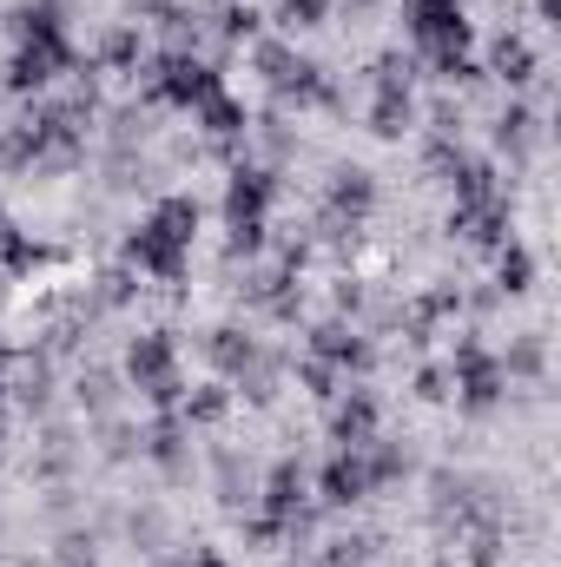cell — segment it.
I'll return each mask as SVG.
<instances>
[{"instance_id": "21", "label": "cell", "mask_w": 561, "mask_h": 567, "mask_svg": "<svg viewBox=\"0 0 561 567\" xmlns=\"http://www.w3.org/2000/svg\"><path fill=\"white\" fill-rule=\"evenodd\" d=\"M529 126H536V120H529L522 106H509L502 126H496V145H502V152H529Z\"/></svg>"}, {"instance_id": "18", "label": "cell", "mask_w": 561, "mask_h": 567, "mask_svg": "<svg viewBox=\"0 0 561 567\" xmlns=\"http://www.w3.org/2000/svg\"><path fill=\"white\" fill-rule=\"evenodd\" d=\"M370 133L377 140H404L410 133V93H377L370 100Z\"/></svg>"}, {"instance_id": "2", "label": "cell", "mask_w": 561, "mask_h": 567, "mask_svg": "<svg viewBox=\"0 0 561 567\" xmlns=\"http://www.w3.org/2000/svg\"><path fill=\"white\" fill-rule=\"evenodd\" d=\"M404 27H410V40L422 47L429 73H442L449 86H469V80H476L462 0H410V7H404Z\"/></svg>"}, {"instance_id": "10", "label": "cell", "mask_w": 561, "mask_h": 567, "mask_svg": "<svg viewBox=\"0 0 561 567\" xmlns=\"http://www.w3.org/2000/svg\"><path fill=\"white\" fill-rule=\"evenodd\" d=\"M449 231H462V245H476V251H502V245H509V198H489V205H456Z\"/></svg>"}, {"instance_id": "27", "label": "cell", "mask_w": 561, "mask_h": 567, "mask_svg": "<svg viewBox=\"0 0 561 567\" xmlns=\"http://www.w3.org/2000/svg\"><path fill=\"white\" fill-rule=\"evenodd\" d=\"M185 567H232V561H225L218 548H198V555H192V561H185Z\"/></svg>"}, {"instance_id": "24", "label": "cell", "mask_w": 561, "mask_h": 567, "mask_svg": "<svg viewBox=\"0 0 561 567\" xmlns=\"http://www.w3.org/2000/svg\"><path fill=\"white\" fill-rule=\"evenodd\" d=\"M218 33H225V40H252V33H258V13H252V7H225V13H218Z\"/></svg>"}, {"instance_id": "7", "label": "cell", "mask_w": 561, "mask_h": 567, "mask_svg": "<svg viewBox=\"0 0 561 567\" xmlns=\"http://www.w3.org/2000/svg\"><path fill=\"white\" fill-rule=\"evenodd\" d=\"M258 66H265V80L290 93V100H304V106H330V86H324V73L310 66V60H297L290 47H258Z\"/></svg>"}, {"instance_id": "13", "label": "cell", "mask_w": 561, "mask_h": 567, "mask_svg": "<svg viewBox=\"0 0 561 567\" xmlns=\"http://www.w3.org/2000/svg\"><path fill=\"white\" fill-rule=\"evenodd\" d=\"M330 435H337V449H370V442H377V403H370L364 390H350V396L330 410Z\"/></svg>"}, {"instance_id": "14", "label": "cell", "mask_w": 561, "mask_h": 567, "mask_svg": "<svg viewBox=\"0 0 561 567\" xmlns=\"http://www.w3.org/2000/svg\"><path fill=\"white\" fill-rule=\"evenodd\" d=\"M60 0H20L13 7V47L20 40H67V27H60Z\"/></svg>"}, {"instance_id": "6", "label": "cell", "mask_w": 561, "mask_h": 567, "mask_svg": "<svg viewBox=\"0 0 561 567\" xmlns=\"http://www.w3.org/2000/svg\"><path fill=\"white\" fill-rule=\"evenodd\" d=\"M60 73H73V47L67 40H20L7 60V93H47Z\"/></svg>"}, {"instance_id": "16", "label": "cell", "mask_w": 561, "mask_h": 567, "mask_svg": "<svg viewBox=\"0 0 561 567\" xmlns=\"http://www.w3.org/2000/svg\"><path fill=\"white\" fill-rule=\"evenodd\" d=\"M205 357L225 370V377H245L252 363H258V343L245 337V330H212V343H205Z\"/></svg>"}, {"instance_id": "30", "label": "cell", "mask_w": 561, "mask_h": 567, "mask_svg": "<svg viewBox=\"0 0 561 567\" xmlns=\"http://www.w3.org/2000/svg\"><path fill=\"white\" fill-rule=\"evenodd\" d=\"M310 567H330V561H310Z\"/></svg>"}, {"instance_id": "4", "label": "cell", "mask_w": 561, "mask_h": 567, "mask_svg": "<svg viewBox=\"0 0 561 567\" xmlns=\"http://www.w3.org/2000/svg\"><path fill=\"white\" fill-rule=\"evenodd\" d=\"M218 86H225V80H218L205 60H192V53H165V60H152V80H145V93H152L159 106H185V113H198Z\"/></svg>"}, {"instance_id": "17", "label": "cell", "mask_w": 561, "mask_h": 567, "mask_svg": "<svg viewBox=\"0 0 561 567\" xmlns=\"http://www.w3.org/2000/svg\"><path fill=\"white\" fill-rule=\"evenodd\" d=\"M198 126H205L212 140H238V133H245V106H238V100H232V93L218 86V93H212V100L198 106Z\"/></svg>"}, {"instance_id": "1", "label": "cell", "mask_w": 561, "mask_h": 567, "mask_svg": "<svg viewBox=\"0 0 561 567\" xmlns=\"http://www.w3.org/2000/svg\"><path fill=\"white\" fill-rule=\"evenodd\" d=\"M192 231H198V205H192V198H159V205L145 212V225L126 238V258L140 265L145 278L178 284V278H185Z\"/></svg>"}, {"instance_id": "23", "label": "cell", "mask_w": 561, "mask_h": 567, "mask_svg": "<svg viewBox=\"0 0 561 567\" xmlns=\"http://www.w3.org/2000/svg\"><path fill=\"white\" fill-rule=\"evenodd\" d=\"M225 403H232V396L212 383V390H198V396L185 403V416H192V423H218V416H225Z\"/></svg>"}, {"instance_id": "22", "label": "cell", "mask_w": 561, "mask_h": 567, "mask_svg": "<svg viewBox=\"0 0 561 567\" xmlns=\"http://www.w3.org/2000/svg\"><path fill=\"white\" fill-rule=\"evenodd\" d=\"M278 20L290 27V33H304V27L324 20V0H278Z\"/></svg>"}, {"instance_id": "12", "label": "cell", "mask_w": 561, "mask_h": 567, "mask_svg": "<svg viewBox=\"0 0 561 567\" xmlns=\"http://www.w3.org/2000/svg\"><path fill=\"white\" fill-rule=\"evenodd\" d=\"M310 357H317L324 370H370V343H364L357 330H344V323H324V330L310 337Z\"/></svg>"}, {"instance_id": "19", "label": "cell", "mask_w": 561, "mask_h": 567, "mask_svg": "<svg viewBox=\"0 0 561 567\" xmlns=\"http://www.w3.org/2000/svg\"><path fill=\"white\" fill-rule=\"evenodd\" d=\"M529 278H536V258H529L522 245H502V251H496V284H502L509 297H522Z\"/></svg>"}, {"instance_id": "11", "label": "cell", "mask_w": 561, "mask_h": 567, "mask_svg": "<svg viewBox=\"0 0 561 567\" xmlns=\"http://www.w3.org/2000/svg\"><path fill=\"white\" fill-rule=\"evenodd\" d=\"M272 172H232V185H225V218L232 225H265V212H272Z\"/></svg>"}, {"instance_id": "15", "label": "cell", "mask_w": 561, "mask_h": 567, "mask_svg": "<svg viewBox=\"0 0 561 567\" xmlns=\"http://www.w3.org/2000/svg\"><path fill=\"white\" fill-rule=\"evenodd\" d=\"M489 73L509 80V86H529V80H536V47L516 40V33H502V40L489 47Z\"/></svg>"}, {"instance_id": "9", "label": "cell", "mask_w": 561, "mask_h": 567, "mask_svg": "<svg viewBox=\"0 0 561 567\" xmlns=\"http://www.w3.org/2000/svg\"><path fill=\"white\" fill-rule=\"evenodd\" d=\"M317 488H324V502H330V508H350V502H364V495L377 488V482H370V462H364V449H337V455L324 462Z\"/></svg>"}, {"instance_id": "29", "label": "cell", "mask_w": 561, "mask_h": 567, "mask_svg": "<svg viewBox=\"0 0 561 567\" xmlns=\"http://www.w3.org/2000/svg\"><path fill=\"white\" fill-rule=\"evenodd\" d=\"M13 238H20V231H13V225H7V212H0V258H7V245H13Z\"/></svg>"}, {"instance_id": "28", "label": "cell", "mask_w": 561, "mask_h": 567, "mask_svg": "<svg viewBox=\"0 0 561 567\" xmlns=\"http://www.w3.org/2000/svg\"><path fill=\"white\" fill-rule=\"evenodd\" d=\"M536 7H542V20H549V27H561V0H536Z\"/></svg>"}, {"instance_id": "26", "label": "cell", "mask_w": 561, "mask_h": 567, "mask_svg": "<svg viewBox=\"0 0 561 567\" xmlns=\"http://www.w3.org/2000/svg\"><path fill=\"white\" fill-rule=\"evenodd\" d=\"M417 396H422V403H442V396H449V377H442V370H422V377H417Z\"/></svg>"}, {"instance_id": "20", "label": "cell", "mask_w": 561, "mask_h": 567, "mask_svg": "<svg viewBox=\"0 0 561 567\" xmlns=\"http://www.w3.org/2000/svg\"><path fill=\"white\" fill-rule=\"evenodd\" d=\"M100 66H113V73L140 66V27H120V33H106V47H100Z\"/></svg>"}, {"instance_id": "8", "label": "cell", "mask_w": 561, "mask_h": 567, "mask_svg": "<svg viewBox=\"0 0 561 567\" xmlns=\"http://www.w3.org/2000/svg\"><path fill=\"white\" fill-rule=\"evenodd\" d=\"M370 205H377V178L364 165H344L330 178V231H357L370 218Z\"/></svg>"}, {"instance_id": "5", "label": "cell", "mask_w": 561, "mask_h": 567, "mask_svg": "<svg viewBox=\"0 0 561 567\" xmlns=\"http://www.w3.org/2000/svg\"><path fill=\"white\" fill-rule=\"evenodd\" d=\"M449 377H456V396H462V410H496L502 403V390H509V377H502V357H489L476 337H462L456 343V363H449Z\"/></svg>"}, {"instance_id": "25", "label": "cell", "mask_w": 561, "mask_h": 567, "mask_svg": "<svg viewBox=\"0 0 561 567\" xmlns=\"http://www.w3.org/2000/svg\"><path fill=\"white\" fill-rule=\"evenodd\" d=\"M178 442H185V435H178V423H159V429H152V455H159L165 468H178Z\"/></svg>"}, {"instance_id": "3", "label": "cell", "mask_w": 561, "mask_h": 567, "mask_svg": "<svg viewBox=\"0 0 561 567\" xmlns=\"http://www.w3.org/2000/svg\"><path fill=\"white\" fill-rule=\"evenodd\" d=\"M126 377H133V390H140L152 410H172L178 403V350H172V337L165 330H145L133 337V350H126Z\"/></svg>"}]
</instances>
